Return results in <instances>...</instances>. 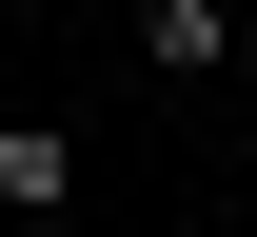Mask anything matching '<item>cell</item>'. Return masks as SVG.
I'll use <instances>...</instances> for the list:
<instances>
[{"label": "cell", "instance_id": "1", "mask_svg": "<svg viewBox=\"0 0 257 237\" xmlns=\"http://www.w3.org/2000/svg\"><path fill=\"white\" fill-rule=\"evenodd\" d=\"M79 198V119H0V217H60Z\"/></svg>", "mask_w": 257, "mask_h": 237}, {"label": "cell", "instance_id": "3", "mask_svg": "<svg viewBox=\"0 0 257 237\" xmlns=\"http://www.w3.org/2000/svg\"><path fill=\"white\" fill-rule=\"evenodd\" d=\"M218 60H237V79H257V20H237V40H218Z\"/></svg>", "mask_w": 257, "mask_h": 237}, {"label": "cell", "instance_id": "2", "mask_svg": "<svg viewBox=\"0 0 257 237\" xmlns=\"http://www.w3.org/2000/svg\"><path fill=\"white\" fill-rule=\"evenodd\" d=\"M218 40H237V0H139V60L159 79H218Z\"/></svg>", "mask_w": 257, "mask_h": 237}]
</instances>
